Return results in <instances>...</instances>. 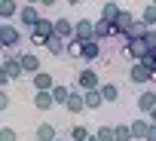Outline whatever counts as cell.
I'll list each match as a JSON object with an SVG mask.
<instances>
[{
    "label": "cell",
    "mask_w": 156,
    "mask_h": 141,
    "mask_svg": "<svg viewBox=\"0 0 156 141\" xmlns=\"http://www.w3.org/2000/svg\"><path fill=\"white\" fill-rule=\"evenodd\" d=\"M40 6H55V0H40Z\"/></svg>",
    "instance_id": "obj_37"
},
{
    "label": "cell",
    "mask_w": 156,
    "mask_h": 141,
    "mask_svg": "<svg viewBox=\"0 0 156 141\" xmlns=\"http://www.w3.org/2000/svg\"><path fill=\"white\" fill-rule=\"evenodd\" d=\"M95 138H98V141H116V138H113V126H101V129L95 132Z\"/></svg>",
    "instance_id": "obj_32"
},
{
    "label": "cell",
    "mask_w": 156,
    "mask_h": 141,
    "mask_svg": "<svg viewBox=\"0 0 156 141\" xmlns=\"http://www.w3.org/2000/svg\"><path fill=\"white\" fill-rule=\"evenodd\" d=\"M119 13H122V6L116 3V0H104V6H101V19H104V22H110V25H113Z\"/></svg>",
    "instance_id": "obj_17"
},
{
    "label": "cell",
    "mask_w": 156,
    "mask_h": 141,
    "mask_svg": "<svg viewBox=\"0 0 156 141\" xmlns=\"http://www.w3.org/2000/svg\"><path fill=\"white\" fill-rule=\"evenodd\" d=\"M34 107H37V110H43V114H46V110H52V107H55L52 92H34Z\"/></svg>",
    "instance_id": "obj_21"
},
{
    "label": "cell",
    "mask_w": 156,
    "mask_h": 141,
    "mask_svg": "<svg viewBox=\"0 0 156 141\" xmlns=\"http://www.w3.org/2000/svg\"><path fill=\"white\" fill-rule=\"evenodd\" d=\"M83 104H86V110H98V107L104 104L101 86H98V89H89V92H83Z\"/></svg>",
    "instance_id": "obj_13"
},
{
    "label": "cell",
    "mask_w": 156,
    "mask_h": 141,
    "mask_svg": "<svg viewBox=\"0 0 156 141\" xmlns=\"http://www.w3.org/2000/svg\"><path fill=\"white\" fill-rule=\"evenodd\" d=\"M55 34L61 37V40H70L73 37V19H55Z\"/></svg>",
    "instance_id": "obj_19"
},
{
    "label": "cell",
    "mask_w": 156,
    "mask_h": 141,
    "mask_svg": "<svg viewBox=\"0 0 156 141\" xmlns=\"http://www.w3.org/2000/svg\"><path fill=\"white\" fill-rule=\"evenodd\" d=\"M147 52H150V49H147V43H144V40H126V46H122V55H126V58H132V61H141Z\"/></svg>",
    "instance_id": "obj_4"
},
{
    "label": "cell",
    "mask_w": 156,
    "mask_h": 141,
    "mask_svg": "<svg viewBox=\"0 0 156 141\" xmlns=\"http://www.w3.org/2000/svg\"><path fill=\"white\" fill-rule=\"evenodd\" d=\"M86 141H98V138H95V135H89V138H86Z\"/></svg>",
    "instance_id": "obj_41"
},
{
    "label": "cell",
    "mask_w": 156,
    "mask_h": 141,
    "mask_svg": "<svg viewBox=\"0 0 156 141\" xmlns=\"http://www.w3.org/2000/svg\"><path fill=\"white\" fill-rule=\"evenodd\" d=\"M28 34H31V43H34V46H46V40L55 34V19L40 16V19H37V25H34Z\"/></svg>",
    "instance_id": "obj_1"
},
{
    "label": "cell",
    "mask_w": 156,
    "mask_h": 141,
    "mask_svg": "<svg viewBox=\"0 0 156 141\" xmlns=\"http://www.w3.org/2000/svg\"><path fill=\"white\" fill-rule=\"evenodd\" d=\"M83 58H86V61L101 58V43H98V40H83Z\"/></svg>",
    "instance_id": "obj_20"
},
{
    "label": "cell",
    "mask_w": 156,
    "mask_h": 141,
    "mask_svg": "<svg viewBox=\"0 0 156 141\" xmlns=\"http://www.w3.org/2000/svg\"><path fill=\"white\" fill-rule=\"evenodd\" d=\"M19 61H22V70H25V74H37V70H40V58L34 55V52H19Z\"/></svg>",
    "instance_id": "obj_12"
},
{
    "label": "cell",
    "mask_w": 156,
    "mask_h": 141,
    "mask_svg": "<svg viewBox=\"0 0 156 141\" xmlns=\"http://www.w3.org/2000/svg\"><path fill=\"white\" fill-rule=\"evenodd\" d=\"M6 70V77L9 80H22L25 77V70H22V61H19V55H3V64H0Z\"/></svg>",
    "instance_id": "obj_5"
},
{
    "label": "cell",
    "mask_w": 156,
    "mask_h": 141,
    "mask_svg": "<svg viewBox=\"0 0 156 141\" xmlns=\"http://www.w3.org/2000/svg\"><path fill=\"white\" fill-rule=\"evenodd\" d=\"M19 16V0H0V22H9Z\"/></svg>",
    "instance_id": "obj_18"
},
{
    "label": "cell",
    "mask_w": 156,
    "mask_h": 141,
    "mask_svg": "<svg viewBox=\"0 0 156 141\" xmlns=\"http://www.w3.org/2000/svg\"><path fill=\"white\" fill-rule=\"evenodd\" d=\"M46 52H52L55 58H58V55H67V40H61L58 34H52V37L46 40Z\"/></svg>",
    "instance_id": "obj_15"
},
{
    "label": "cell",
    "mask_w": 156,
    "mask_h": 141,
    "mask_svg": "<svg viewBox=\"0 0 156 141\" xmlns=\"http://www.w3.org/2000/svg\"><path fill=\"white\" fill-rule=\"evenodd\" d=\"M129 80L132 83H138V86H144V83H150L153 80V74L141 64V61H132V67H129Z\"/></svg>",
    "instance_id": "obj_8"
},
{
    "label": "cell",
    "mask_w": 156,
    "mask_h": 141,
    "mask_svg": "<svg viewBox=\"0 0 156 141\" xmlns=\"http://www.w3.org/2000/svg\"><path fill=\"white\" fill-rule=\"evenodd\" d=\"M6 83H12V80L6 77V70H3V67H0V89H6Z\"/></svg>",
    "instance_id": "obj_36"
},
{
    "label": "cell",
    "mask_w": 156,
    "mask_h": 141,
    "mask_svg": "<svg viewBox=\"0 0 156 141\" xmlns=\"http://www.w3.org/2000/svg\"><path fill=\"white\" fill-rule=\"evenodd\" d=\"M141 40L147 43V49H150V52H156V28H147V34H144Z\"/></svg>",
    "instance_id": "obj_31"
},
{
    "label": "cell",
    "mask_w": 156,
    "mask_h": 141,
    "mask_svg": "<svg viewBox=\"0 0 156 141\" xmlns=\"http://www.w3.org/2000/svg\"><path fill=\"white\" fill-rule=\"evenodd\" d=\"M110 37H119V34H116V28H113L110 22L98 19V22H95V40H98V43H104V40H110Z\"/></svg>",
    "instance_id": "obj_11"
},
{
    "label": "cell",
    "mask_w": 156,
    "mask_h": 141,
    "mask_svg": "<svg viewBox=\"0 0 156 141\" xmlns=\"http://www.w3.org/2000/svg\"><path fill=\"white\" fill-rule=\"evenodd\" d=\"M92 132L86 129V126H80V123H76V126H70V141H86Z\"/></svg>",
    "instance_id": "obj_29"
},
{
    "label": "cell",
    "mask_w": 156,
    "mask_h": 141,
    "mask_svg": "<svg viewBox=\"0 0 156 141\" xmlns=\"http://www.w3.org/2000/svg\"><path fill=\"white\" fill-rule=\"evenodd\" d=\"M144 141H156V123H150V126H147V135H144Z\"/></svg>",
    "instance_id": "obj_35"
},
{
    "label": "cell",
    "mask_w": 156,
    "mask_h": 141,
    "mask_svg": "<svg viewBox=\"0 0 156 141\" xmlns=\"http://www.w3.org/2000/svg\"><path fill=\"white\" fill-rule=\"evenodd\" d=\"M101 95H104L107 104H113V101L119 98V86H116V83H104V86H101Z\"/></svg>",
    "instance_id": "obj_26"
},
{
    "label": "cell",
    "mask_w": 156,
    "mask_h": 141,
    "mask_svg": "<svg viewBox=\"0 0 156 141\" xmlns=\"http://www.w3.org/2000/svg\"><path fill=\"white\" fill-rule=\"evenodd\" d=\"M31 83H34V92H52L55 77L49 74V70H37V74L31 77Z\"/></svg>",
    "instance_id": "obj_6"
},
{
    "label": "cell",
    "mask_w": 156,
    "mask_h": 141,
    "mask_svg": "<svg viewBox=\"0 0 156 141\" xmlns=\"http://www.w3.org/2000/svg\"><path fill=\"white\" fill-rule=\"evenodd\" d=\"M144 34H147V25L144 22H132V28L126 31V40H141Z\"/></svg>",
    "instance_id": "obj_25"
},
{
    "label": "cell",
    "mask_w": 156,
    "mask_h": 141,
    "mask_svg": "<svg viewBox=\"0 0 156 141\" xmlns=\"http://www.w3.org/2000/svg\"><path fill=\"white\" fill-rule=\"evenodd\" d=\"M16 19H19V22H22V25H25V28L31 31V28L37 25V19H40V9H37V6H28V3H25V6H19V16H16Z\"/></svg>",
    "instance_id": "obj_10"
},
{
    "label": "cell",
    "mask_w": 156,
    "mask_h": 141,
    "mask_svg": "<svg viewBox=\"0 0 156 141\" xmlns=\"http://www.w3.org/2000/svg\"><path fill=\"white\" fill-rule=\"evenodd\" d=\"M153 104H156V92H150V89H147V92H141V95H138V110H141V114H150V110H153Z\"/></svg>",
    "instance_id": "obj_23"
},
{
    "label": "cell",
    "mask_w": 156,
    "mask_h": 141,
    "mask_svg": "<svg viewBox=\"0 0 156 141\" xmlns=\"http://www.w3.org/2000/svg\"><path fill=\"white\" fill-rule=\"evenodd\" d=\"M132 22H135V16H132V9H122V13L116 16V22H113V28H116V34H119V37H126V31L132 28Z\"/></svg>",
    "instance_id": "obj_14"
},
{
    "label": "cell",
    "mask_w": 156,
    "mask_h": 141,
    "mask_svg": "<svg viewBox=\"0 0 156 141\" xmlns=\"http://www.w3.org/2000/svg\"><path fill=\"white\" fill-rule=\"evenodd\" d=\"M113 138H116V141H132L129 123H119V126H113Z\"/></svg>",
    "instance_id": "obj_30"
},
{
    "label": "cell",
    "mask_w": 156,
    "mask_h": 141,
    "mask_svg": "<svg viewBox=\"0 0 156 141\" xmlns=\"http://www.w3.org/2000/svg\"><path fill=\"white\" fill-rule=\"evenodd\" d=\"M153 77H156V67H153Z\"/></svg>",
    "instance_id": "obj_43"
},
{
    "label": "cell",
    "mask_w": 156,
    "mask_h": 141,
    "mask_svg": "<svg viewBox=\"0 0 156 141\" xmlns=\"http://www.w3.org/2000/svg\"><path fill=\"white\" fill-rule=\"evenodd\" d=\"M67 3H70V6H80V3H83V0H67Z\"/></svg>",
    "instance_id": "obj_39"
},
{
    "label": "cell",
    "mask_w": 156,
    "mask_h": 141,
    "mask_svg": "<svg viewBox=\"0 0 156 141\" xmlns=\"http://www.w3.org/2000/svg\"><path fill=\"white\" fill-rule=\"evenodd\" d=\"M25 3H28V6H37V3H40V0H25Z\"/></svg>",
    "instance_id": "obj_40"
},
{
    "label": "cell",
    "mask_w": 156,
    "mask_h": 141,
    "mask_svg": "<svg viewBox=\"0 0 156 141\" xmlns=\"http://www.w3.org/2000/svg\"><path fill=\"white\" fill-rule=\"evenodd\" d=\"M147 126H150V120H132V123H129L132 141H144V135H147Z\"/></svg>",
    "instance_id": "obj_22"
},
{
    "label": "cell",
    "mask_w": 156,
    "mask_h": 141,
    "mask_svg": "<svg viewBox=\"0 0 156 141\" xmlns=\"http://www.w3.org/2000/svg\"><path fill=\"white\" fill-rule=\"evenodd\" d=\"M34 138H37V141H55V138H58L55 123H40V126H37V132H34Z\"/></svg>",
    "instance_id": "obj_16"
},
{
    "label": "cell",
    "mask_w": 156,
    "mask_h": 141,
    "mask_svg": "<svg viewBox=\"0 0 156 141\" xmlns=\"http://www.w3.org/2000/svg\"><path fill=\"white\" fill-rule=\"evenodd\" d=\"M0 141H19V132L9 126H0Z\"/></svg>",
    "instance_id": "obj_33"
},
{
    "label": "cell",
    "mask_w": 156,
    "mask_h": 141,
    "mask_svg": "<svg viewBox=\"0 0 156 141\" xmlns=\"http://www.w3.org/2000/svg\"><path fill=\"white\" fill-rule=\"evenodd\" d=\"M67 95H70V86H61V83H55V86H52V101H55V107H58V104L64 107Z\"/></svg>",
    "instance_id": "obj_24"
},
{
    "label": "cell",
    "mask_w": 156,
    "mask_h": 141,
    "mask_svg": "<svg viewBox=\"0 0 156 141\" xmlns=\"http://www.w3.org/2000/svg\"><path fill=\"white\" fill-rule=\"evenodd\" d=\"M55 141H64V138H55Z\"/></svg>",
    "instance_id": "obj_44"
},
{
    "label": "cell",
    "mask_w": 156,
    "mask_h": 141,
    "mask_svg": "<svg viewBox=\"0 0 156 141\" xmlns=\"http://www.w3.org/2000/svg\"><path fill=\"white\" fill-rule=\"evenodd\" d=\"M67 141H70V138H67Z\"/></svg>",
    "instance_id": "obj_45"
},
{
    "label": "cell",
    "mask_w": 156,
    "mask_h": 141,
    "mask_svg": "<svg viewBox=\"0 0 156 141\" xmlns=\"http://www.w3.org/2000/svg\"><path fill=\"white\" fill-rule=\"evenodd\" d=\"M67 55H70V58H83V40L70 37V40H67Z\"/></svg>",
    "instance_id": "obj_27"
},
{
    "label": "cell",
    "mask_w": 156,
    "mask_h": 141,
    "mask_svg": "<svg viewBox=\"0 0 156 141\" xmlns=\"http://www.w3.org/2000/svg\"><path fill=\"white\" fill-rule=\"evenodd\" d=\"M9 104H12L9 92H6V89H0V114H3V110H9Z\"/></svg>",
    "instance_id": "obj_34"
},
{
    "label": "cell",
    "mask_w": 156,
    "mask_h": 141,
    "mask_svg": "<svg viewBox=\"0 0 156 141\" xmlns=\"http://www.w3.org/2000/svg\"><path fill=\"white\" fill-rule=\"evenodd\" d=\"M73 37L76 40H95V22H89V19L73 22Z\"/></svg>",
    "instance_id": "obj_9"
},
{
    "label": "cell",
    "mask_w": 156,
    "mask_h": 141,
    "mask_svg": "<svg viewBox=\"0 0 156 141\" xmlns=\"http://www.w3.org/2000/svg\"><path fill=\"white\" fill-rule=\"evenodd\" d=\"M147 117H150V120H153V123H156V104H153V110H150V114H147Z\"/></svg>",
    "instance_id": "obj_38"
},
{
    "label": "cell",
    "mask_w": 156,
    "mask_h": 141,
    "mask_svg": "<svg viewBox=\"0 0 156 141\" xmlns=\"http://www.w3.org/2000/svg\"><path fill=\"white\" fill-rule=\"evenodd\" d=\"M73 86L80 89V92H89V89H98V86H101V80H98V74H95L92 67H86V70H76Z\"/></svg>",
    "instance_id": "obj_3"
},
{
    "label": "cell",
    "mask_w": 156,
    "mask_h": 141,
    "mask_svg": "<svg viewBox=\"0 0 156 141\" xmlns=\"http://www.w3.org/2000/svg\"><path fill=\"white\" fill-rule=\"evenodd\" d=\"M141 22H144L147 28H153V25H156V6H153V3H147V6H144V13H141Z\"/></svg>",
    "instance_id": "obj_28"
},
{
    "label": "cell",
    "mask_w": 156,
    "mask_h": 141,
    "mask_svg": "<svg viewBox=\"0 0 156 141\" xmlns=\"http://www.w3.org/2000/svg\"><path fill=\"white\" fill-rule=\"evenodd\" d=\"M19 40H22V34H19V28H16V25L0 22V49L9 52V49H16V46H19Z\"/></svg>",
    "instance_id": "obj_2"
},
{
    "label": "cell",
    "mask_w": 156,
    "mask_h": 141,
    "mask_svg": "<svg viewBox=\"0 0 156 141\" xmlns=\"http://www.w3.org/2000/svg\"><path fill=\"white\" fill-rule=\"evenodd\" d=\"M150 3H153V6H156V0H150Z\"/></svg>",
    "instance_id": "obj_42"
},
{
    "label": "cell",
    "mask_w": 156,
    "mask_h": 141,
    "mask_svg": "<svg viewBox=\"0 0 156 141\" xmlns=\"http://www.w3.org/2000/svg\"><path fill=\"white\" fill-rule=\"evenodd\" d=\"M64 107H67V114H83L86 110V104H83V92L76 89V86H70V95H67V101H64Z\"/></svg>",
    "instance_id": "obj_7"
}]
</instances>
